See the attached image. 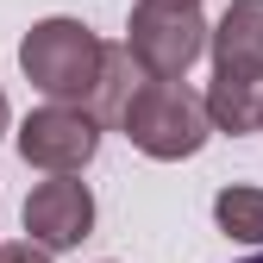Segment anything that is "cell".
<instances>
[{"instance_id": "6da1fadb", "label": "cell", "mask_w": 263, "mask_h": 263, "mask_svg": "<svg viewBox=\"0 0 263 263\" xmlns=\"http://www.w3.org/2000/svg\"><path fill=\"white\" fill-rule=\"evenodd\" d=\"M119 132L132 138V151H144L157 163H182V157H194L213 138V119H207L194 88H182L170 76H144L138 94H132L125 113H119Z\"/></svg>"}, {"instance_id": "7a4b0ae2", "label": "cell", "mask_w": 263, "mask_h": 263, "mask_svg": "<svg viewBox=\"0 0 263 263\" xmlns=\"http://www.w3.org/2000/svg\"><path fill=\"white\" fill-rule=\"evenodd\" d=\"M101 38L82 25V19H38L19 38V69H25V82L38 88V94H50V101H88V88H94V76H101Z\"/></svg>"}, {"instance_id": "3957f363", "label": "cell", "mask_w": 263, "mask_h": 263, "mask_svg": "<svg viewBox=\"0 0 263 263\" xmlns=\"http://www.w3.org/2000/svg\"><path fill=\"white\" fill-rule=\"evenodd\" d=\"M125 50L138 57L144 76H170L182 82L207 50V19L201 7H157V0H138L125 19Z\"/></svg>"}, {"instance_id": "277c9868", "label": "cell", "mask_w": 263, "mask_h": 263, "mask_svg": "<svg viewBox=\"0 0 263 263\" xmlns=\"http://www.w3.org/2000/svg\"><path fill=\"white\" fill-rule=\"evenodd\" d=\"M94 151H101V119L82 101H50L38 113H25V125H19V157L31 170H44V176L88 170Z\"/></svg>"}, {"instance_id": "5b68a950", "label": "cell", "mask_w": 263, "mask_h": 263, "mask_svg": "<svg viewBox=\"0 0 263 263\" xmlns=\"http://www.w3.org/2000/svg\"><path fill=\"white\" fill-rule=\"evenodd\" d=\"M25 232L44 251H76L94 232V194L76 176H50L25 194Z\"/></svg>"}, {"instance_id": "8992f818", "label": "cell", "mask_w": 263, "mask_h": 263, "mask_svg": "<svg viewBox=\"0 0 263 263\" xmlns=\"http://www.w3.org/2000/svg\"><path fill=\"white\" fill-rule=\"evenodd\" d=\"M201 107L213 119V132H263V69H213Z\"/></svg>"}, {"instance_id": "52a82bcc", "label": "cell", "mask_w": 263, "mask_h": 263, "mask_svg": "<svg viewBox=\"0 0 263 263\" xmlns=\"http://www.w3.org/2000/svg\"><path fill=\"white\" fill-rule=\"evenodd\" d=\"M207 50L213 69H263V0H232L219 25H207Z\"/></svg>"}, {"instance_id": "ba28073f", "label": "cell", "mask_w": 263, "mask_h": 263, "mask_svg": "<svg viewBox=\"0 0 263 263\" xmlns=\"http://www.w3.org/2000/svg\"><path fill=\"white\" fill-rule=\"evenodd\" d=\"M138 82H144L138 57H132L125 44H107V50H101V76H94V88H88V113L101 119V125H119L125 101L138 94Z\"/></svg>"}, {"instance_id": "9c48e42d", "label": "cell", "mask_w": 263, "mask_h": 263, "mask_svg": "<svg viewBox=\"0 0 263 263\" xmlns=\"http://www.w3.org/2000/svg\"><path fill=\"white\" fill-rule=\"evenodd\" d=\"M213 219L226 238L263 245V188H219L213 194Z\"/></svg>"}, {"instance_id": "30bf717a", "label": "cell", "mask_w": 263, "mask_h": 263, "mask_svg": "<svg viewBox=\"0 0 263 263\" xmlns=\"http://www.w3.org/2000/svg\"><path fill=\"white\" fill-rule=\"evenodd\" d=\"M0 263H50V251L25 238V245H0Z\"/></svg>"}, {"instance_id": "8fae6325", "label": "cell", "mask_w": 263, "mask_h": 263, "mask_svg": "<svg viewBox=\"0 0 263 263\" xmlns=\"http://www.w3.org/2000/svg\"><path fill=\"white\" fill-rule=\"evenodd\" d=\"M157 7H201V0H157Z\"/></svg>"}, {"instance_id": "7c38bea8", "label": "cell", "mask_w": 263, "mask_h": 263, "mask_svg": "<svg viewBox=\"0 0 263 263\" xmlns=\"http://www.w3.org/2000/svg\"><path fill=\"white\" fill-rule=\"evenodd\" d=\"M0 132H7V94H0Z\"/></svg>"}, {"instance_id": "4fadbf2b", "label": "cell", "mask_w": 263, "mask_h": 263, "mask_svg": "<svg viewBox=\"0 0 263 263\" xmlns=\"http://www.w3.org/2000/svg\"><path fill=\"white\" fill-rule=\"evenodd\" d=\"M245 263H263V257H245Z\"/></svg>"}]
</instances>
